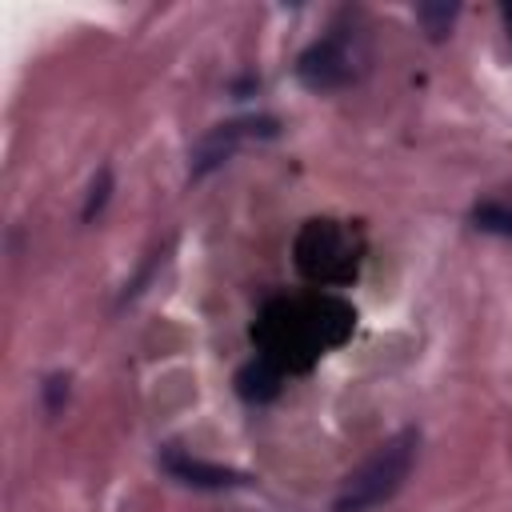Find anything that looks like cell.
<instances>
[{"label": "cell", "instance_id": "obj_1", "mask_svg": "<svg viewBox=\"0 0 512 512\" xmlns=\"http://www.w3.org/2000/svg\"><path fill=\"white\" fill-rule=\"evenodd\" d=\"M416 444H420V436H416L412 428L400 432V436H392V440H384V444L344 480V488H340V496H336V512H368V508L384 504V500L404 484V476H408V468H412V460H416Z\"/></svg>", "mask_w": 512, "mask_h": 512}, {"label": "cell", "instance_id": "obj_2", "mask_svg": "<svg viewBox=\"0 0 512 512\" xmlns=\"http://www.w3.org/2000/svg\"><path fill=\"white\" fill-rule=\"evenodd\" d=\"M296 76H300V84L312 88V92L344 88V84L356 76V52H352L348 40H340V36L316 40V44L296 60Z\"/></svg>", "mask_w": 512, "mask_h": 512}, {"label": "cell", "instance_id": "obj_3", "mask_svg": "<svg viewBox=\"0 0 512 512\" xmlns=\"http://www.w3.org/2000/svg\"><path fill=\"white\" fill-rule=\"evenodd\" d=\"M256 136H276V120H268V116H248V120H232V124L212 128V132L196 144V152H192V172L200 176V172L224 164L240 144H248V140H256Z\"/></svg>", "mask_w": 512, "mask_h": 512}, {"label": "cell", "instance_id": "obj_4", "mask_svg": "<svg viewBox=\"0 0 512 512\" xmlns=\"http://www.w3.org/2000/svg\"><path fill=\"white\" fill-rule=\"evenodd\" d=\"M172 476H180L184 484H196V488H236V484H248L244 472H232V468H216V464H204V460H188V456H168L164 460Z\"/></svg>", "mask_w": 512, "mask_h": 512}, {"label": "cell", "instance_id": "obj_5", "mask_svg": "<svg viewBox=\"0 0 512 512\" xmlns=\"http://www.w3.org/2000/svg\"><path fill=\"white\" fill-rule=\"evenodd\" d=\"M236 392L244 400H272L280 392V372L268 360H252L248 368H240L236 376Z\"/></svg>", "mask_w": 512, "mask_h": 512}, {"label": "cell", "instance_id": "obj_6", "mask_svg": "<svg viewBox=\"0 0 512 512\" xmlns=\"http://www.w3.org/2000/svg\"><path fill=\"white\" fill-rule=\"evenodd\" d=\"M416 20L424 24V32H428L432 40H440V36L452 28V20H456V4H420V8H416Z\"/></svg>", "mask_w": 512, "mask_h": 512}, {"label": "cell", "instance_id": "obj_7", "mask_svg": "<svg viewBox=\"0 0 512 512\" xmlns=\"http://www.w3.org/2000/svg\"><path fill=\"white\" fill-rule=\"evenodd\" d=\"M472 220H476V228H484V232L512 236V208H504V204H480V208L472 212Z\"/></svg>", "mask_w": 512, "mask_h": 512}, {"label": "cell", "instance_id": "obj_8", "mask_svg": "<svg viewBox=\"0 0 512 512\" xmlns=\"http://www.w3.org/2000/svg\"><path fill=\"white\" fill-rule=\"evenodd\" d=\"M104 192H108V172H100V184L92 188V200H88V208H84V216H92L100 204H104Z\"/></svg>", "mask_w": 512, "mask_h": 512}, {"label": "cell", "instance_id": "obj_9", "mask_svg": "<svg viewBox=\"0 0 512 512\" xmlns=\"http://www.w3.org/2000/svg\"><path fill=\"white\" fill-rule=\"evenodd\" d=\"M504 20H508V36H512V4H504Z\"/></svg>", "mask_w": 512, "mask_h": 512}]
</instances>
